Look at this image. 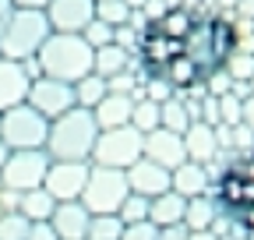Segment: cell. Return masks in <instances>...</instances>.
<instances>
[{"label":"cell","instance_id":"6da1fadb","mask_svg":"<svg viewBox=\"0 0 254 240\" xmlns=\"http://www.w3.org/2000/svg\"><path fill=\"white\" fill-rule=\"evenodd\" d=\"M240 36L237 25L222 14H198L194 28L187 32L177 60L159 74V81H166L173 92H190V88L208 85L219 71H226V60L237 53Z\"/></svg>","mask_w":254,"mask_h":240},{"label":"cell","instance_id":"7a4b0ae2","mask_svg":"<svg viewBox=\"0 0 254 240\" xmlns=\"http://www.w3.org/2000/svg\"><path fill=\"white\" fill-rule=\"evenodd\" d=\"M95 134H99V127H95L92 110L71 106L67 113H60L57 120H50L43 152L50 159H64V163H88Z\"/></svg>","mask_w":254,"mask_h":240},{"label":"cell","instance_id":"3957f363","mask_svg":"<svg viewBox=\"0 0 254 240\" xmlns=\"http://www.w3.org/2000/svg\"><path fill=\"white\" fill-rule=\"evenodd\" d=\"M92 46L81 39V36H67V32H50L46 43L39 46L36 53V67L39 74L46 78H57V81H81L85 74H92Z\"/></svg>","mask_w":254,"mask_h":240},{"label":"cell","instance_id":"277c9868","mask_svg":"<svg viewBox=\"0 0 254 240\" xmlns=\"http://www.w3.org/2000/svg\"><path fill=\"white\" fill-rule=\"evenodd\" d=\"M215 201L237 226L254 233V152L233 159L215 184Z\"/></svg>","mask_w":254,"mask_h":240},{"label":"cell","instance_id":"5b68a950","mask_svg":"<svg viewBox=\"0 0 254 240\" xmlns=\"http://www.w3.org/2000/svg\"><path fill=\"white\" fill-rule=\"evenodd\" d=\"M50 36V21L43 11H25V7H14L11 18L0 25V57L4 60H32L39 53V46L46 43Z\"/></svg>","mask_w":254,"mask_h":240},{"label":"cell","instance_id":"8992f818","mask_svg":"<svg viewBox=\"0 0 254 240\" xmlns=\"http://www.w3.org/2000/svg\"><path fill=\"white\" fill-rule=\"evenodd\" d=\"M46 131H50V120L39 117L28 103H18V106L0 113V141H4L11 152L43 148L46 145Z\"/></svg>","mask_w":254,"mask_h":240},{"label":"cell","instance_id":"52a82bcc","mask_svg":"<svg viewBox=\"0 0 254 240\" xmlns=\"http://www.w3.org/2000/svg\"><path fill=\"white\" fill-rule=\"evenodd\" d=\"M141 141H145V134H138L131 124L99 131V134H95L88 163L92 166H106V170H127L131 163L141 159Z\"/></svg>","mask_w":254,"mask_h":240},{"label":"cell","instance_id":"ba28073f","mask_svg":"<svg viewBox=\"0 0 254 240\" xmlns=\"http://www.w3.org/2000/svg\"><path fill=\"white\" fill-rule=\"evenodd\" d=\"M131 194L127 191V177L124 170H106V166H92L88 180H85V191H81V205L88 208L92 216H117L120 201Z\"/></svg>","mask_w":254,"mask_h":240},{"label":"cell","instance_id":"9c48e42d","mask_svg":"<svg viewBox=\"0 0 254 240\" xmlns=\"http://www.w3.org/2000/svg\"><path fill=\"white\" fill-rule=\"evenodd\" d=\"M50 170V156L43 148H21V152H11L4 170H0V187L11 194H25L43 187V177Z\"/></svg>","mask_w":254,"mask_h":240},{"label":"cell","instance_id":"30bf717a","mask_svg":"<svg viewBox=\"0 0 254 240\" xmlns=\"http://www.w3.org/2000/svg\"><path fill=\"white\" fill-rule=\"evenodd\" d=\"M25 103L36 110L39 117L57 120L60 113H67V110L74 106V85L39 74V78H32V81H28V96H25Z\"/></svg>","mask_w":254,"mask_h":240},{"label":"cell","instance_id":"8fae6325","mask_svg":"<svg viewBox=\"0 0 254 240\" xmlns=\"http://www.w3.org/2000/svg\"><path fill=\"white\" fill-rule=\"evenodd\" d=\"M92 163H64V159H50V170L43 177V191L53 201H78L85 191Z\"/></svg>","mask_w":254,"mask_h":240},{"label":"cell","instance_id":"7c38bea8","mask_svg":"<svg viewBox=\"0 0 254 240\" xmlns=\"http://www.w3.org/2000/svg\"><path fill=\"white\" fill-rule=\"evenodd\" d=\"M43 14L50 21V32L81 36L85 25L95 18V0H50Z\"/></svg>","mask_w":254,"mask_h":240},{"label":"cell","instance_id":"4fadbf2b","mask_svg":"<svg viewBox=\"0 0 254 240\" xmlns=\"http://www.w3.org/2000/svg\"><path fill=\"white\" fill-rule=\"evenodd\" d=\"M141 156L159 163L163 170H177L180 163H187V152H184V134H173L166 127H155L145 134L141 141Z\"/></svg>","mask_w":254,"mask_h":240},{"label":"cell","instance_id":"5bb4252c","mask_svg":"<svg viewBox=\"0 0 254 240\" xmlns=\"http://www.w3.org/2000/svg\"><path fill=\"white\" fill-rule=\"evenodd\" d=\"M124 177H127V191L131 194H141V198H159V194H166L170 191V170H163L159 163H152V159H138V163H131L124 170Z\"/></svg>","mask_w":254,"mask_h":240},{"label":"cell","instance_id":"9a60e30c","mask_svg":"<svg viewBox=\"0 0 254 240\" xmlns=\"http://www.w3.org/2000/svg\"><path fill=\"white\" fill-rule=\"evenodd\" d=\"M57 233V240H85L88 237V223H92V212L81 205V201H57L53 216L46 219Z\"/></svg>","mask_w":254,"mask_h":240},{"label":"cell","instance_id":"2e32d148","mask_svg":"<svg viewBox=\"0 0 254 240\" xmlns=\"http://www.w3.org/2000/svg\"><path fill=\"white\" fill-rule=\"evenodd\" d=\"M28 81H32V74L25 71V64H18V60H0V113L25 103Z\"/></svg>","mask_w":254,"mask_h":240},{"label":"cell","instance_id":"e0dca14e","mask_svg":"<svg viewBox=\"0 0 254 240\" xmlns=\"http://www.w3.org/2000/svg\"><path fill=\"white\" fill-rule=\"evenodd\" d=\"M131 110H134V99L127 96V92H106L99 103L92 106L95 127H99V131H110V127L131 124Z\"/></svg>","mask_w":254,"mask_h":240},{"label":"cell","instance_id":"ac0fdd59","mask_svg":"<svg viewBox=\"0 0 254 240\" xmlns=\"http://www.w3.org/2000/svg\"><path fill=\"white\" fill-rule=\"evenodd\" d=\"M215 148H219V138H215V127L201 124V120H190V127L184 131V152L190 163H208L215 156Z\"/></svg>","mask_w":254,"mask_h":240},{"label":"cell","instance_id":"d6986e66","mask_svg":"<svg viewBox=\"0 0 254 240\" xmlns=\"http://www.w3.org/2000/svg\"><path fill=\"white\" fill-rule=\"evenodd\" d=\"M170 191H177L180 198H198L208 191V173L201 163H180L177 170H170Z\"/></svg>","mask_w":254,"mask_h":240},{"label":"cell","instance_id":"ffe728a7","mask_svg":"<svg viewBox=\"0 0 254 240\" xmlns=\"http://www.w3.org/2000/svg\"><path fill=\"white\" fill-rule=\"evenodd\" d=\"M184 205H187V198H180L177 191L148 198V223L152 226H180L184 223Z\"/></svg>","mask_w":254,"mask_h":240},{"label":"cell","instance_id":"44dd1931","mask_svg":"<svg viewBox=\"0 0 254 240\" xmlns=\"http://www.w3.org/2000/svg\"><path fill=\"white\" fill-rule=\"evenodd\" d=\"M127 57H131V53H127L124 46H117V43L99 46V50L92 53V74H99L103 81L124 74V71H127Z\"/></svg>","mask_w":254,"mask_h":240},{"label":"cell","instance_id":"7402d4cb","mask_svg":"<svg viewBox=\"0 0 254 240\" xmlns=\"http://www.w3.org/2000/svg\"><path fill=\"white\" fill-rule=\"evenodd\" d=\"M53 208H57V201H53V198H50L43 187L18 194V212H21L28 223H46V219L53 216Z\"/></svg>","mask_w":254,"mask_h":240},{"label":"cell","instance_id":"603a6c76","mask_svg":"<svg viewBox=\"0 0 254 240\" xmlns=\"http://www.w3.org/2000/svg\"><path fill=\"white\" fill-rule=\"evenodd\" d=\"M212 223H215V205L205 194L187 198V205H184V226L190 233H201V230H212Z\"/></svg>","mask_w":254,"mask_h":240},{"label":"cell","instance_id":"cb8c5ba5","mask_svg":"<svg viewBox=\"0 0 254 240\" xmlns=\"http://www.w3.org/2000/svg\"><path fill=\"white\" fill-rule=\"evenodd\" d=\"M190 106L184 103V99H177V96H170L163 106H159V127H166V131H173V134H184L187 127H190Z\"/></svg>","mask_w":254,"mask_h":240},{"label":"cell","instance_id":"d4e9b609","mask_svg":"<svg viewBox=\"0 0 254 240\" xmlns=\"http://www.w3.org/2000/svg\"><path fill=\"white\" fill-rule=\"evenodd\" d=\"M134 11L124 4V0H95V21H103L110 28H124V25H131Z\"/></svg>","mask_w":254,"mask_h":240},{"label":"cell","instance_id":"484cf974","mask_svg":"<svg viewBox=\"0 0 254 240\" xmlns=\"http://www.w3.org/2000/svg\"><path fill=\"white\" fill-rule=\"evenodd\" d=\"M106 92H110V88H106V81H103L99 74H85L81 81H74V106L92 110V106L99 103Z\"/></svg>","mask_w":254,"mask_h":240},{"label":"cell","instance_id":"4316f807","mask_svg":"<svg viewBox=\"0 0 254 240\" xmlns=\"http://www.w3.org/2000/svg\"><path fill=\"white\" fill-rule=\"evenodd\" d=\"M131 127L138 134H148L159 127V103L152 99H134V110H131Z\"/></svg>","mask_w":254,"mask_h":240},{"label":"cell","instance_id":"83f0119b","mask_svg":"<svg viewBox=\"0 0 254 240\" xmlns=\"http://www.w3.org/2000/svg\"><path fill=\"white\" fill-rule=\"evenodd\" d=\"M120 233H124L120 216H92L85 240H120Z\"/></svg>","mask_w":254,"mask_h":240},{"label":"cell","instance_id":"f1b7e54d","mask_svg":"<svg viewBox=\"0 0 254 240\" xmlns=\"http://www.w3.org/2000/svg\"><path fill=\"white\" fill-rule=\"evenodd\" d=\"M117 216H120L124 226L148 219V198H141V194H127V198L120 201V208H117Z\"/></svg>","mask_w":254,"mask_h":240},{"label":"cell","instance_id":"f546056e","mask_svg":"<svg viewBox=\"0 0 254 240\" xmlns=\"http://www.w3.org/2000/svg\"><path fill=\"white\" fill-rule=\"evenodd\" d=\"M28 237V219L18 212H0V240H25Z\"/></svg>","mask_w":254,"mask_h":240},{"label":"cell","instance_id":"4dcf8cb0","mask_svg":"<svg viewBox=\"0 0 254 240\" xmlns=\"http://www.w3.org/2000/svg\"><path fill=\"white\" fill-rule=\"evenodd\" d=\"M113 32H117V28H110V25H103V21H88L85 25V32H81V39L92 46V50H99V46H110L113 43Z\"/></svg>","mask_w":254,"mask_h":240},{"label":"cell","instance_id":"1f68e13d","mask_svg":"<svg viewBox=\"0 0 254 240\" xmlns=\"http://www.w3.org/2000/svg\"><path fill=\"white\" fill-rule=\"evenodd\" d=\"M226 71H230V81H251L254 74V57L251 53H233L226 60Z\"/></svg>","mask_w":254,"mask_h":240},{"label":"cell","instance_id":"d6a6232c","mask_svg":"<svg viewBox=\"0 0 254 240\" xmlns=\"http://www.w3.org/2000/svg\"><path fill=\"white\" fill-rule=\"evenodd\" d=\"M120 240H159V226H152L148 219H141V223H131V226H124Z\"/></svg>","mask_w":254,"mask_h":240},{"label":"cell","instance_id":"836d02e7","mask_svg":"<svg viewBox=\"0 0 254 240\" xmlns=\"http://www.w3.org/2000/svg\"><path fill=\"white\" fill-rule=\"evenodd\" d=\"M170 96H173V88H170L166 81H159V78H152V81H148V96H145V99H152V103L163 106Z\"/></svg>","mask_w":254,"mask_h":240},{"label":"cell","instance_id":"e575fe53","mask_svg":"<svg viewBox=\"0 0 254 240\" xmlns=\"http://www.w3.org/2000/svg\"><path fill=\"white\" fill-rule=\"evenodd\" d=\"M25 240H57V233H53L50 223H28V237Z\"/></svg>","mask_w":254,"mask_h":240},{"label":"cell","instance_id":"d590c367","mask_svg":"<svg viewBox=\"0 0 254 240\" xmlns=\"http://www.w3.org/2000/svg\"><path fill=\"white\" fill-rule=\"evenodd\" d=\"M240 124L254 131V92L244 96V103H240Z\"/></svg>","mask_w":254,"mask_h":240},{"label":"cell","instance_id":"8d00e7d4","mask_svg":"<svg viewBox=\"0 0 254 240\" xmlns=\"http://www.w3.org/2000/svg\"><path fill=\"white\" fill-rule=\"evenodd\" d=\"M190 230L180 223V226H159V240H184Z\"/></svg>","mask_w":254,"mask_h":240},{"label":"cell","instance_id":"74e56055","mask_svg":"<svg viewBox=\"0 0 254 240\" xmlns=\"http://www.w3.org/2000/svg\"><path fill=\"white\" fill-rule=\"evenodd\" d=\"M14 7H25V11H46L50 0H11Z\"/></svg>","mask_w":254,"mask_h":240},{"label":"cell","instance_id":"f35d334b","mask_svg":"<svg viewBox=\"0 0 254 240\" xmlns=\"http://www.w3.org/2000/svg\"><path fill=\"white\" fill-rule=\"evenodd\" d=\"M233 7H237V11H240L244 18H251V21H254V0H237Z\"/></svg>","mask_w":254,"mask_h":240},{"label":"cell","instance_id":"ab89813d","mask_svg":"<svg viewBox=\"0 0 254 240\" xmlns=\"http://www.w3.org/2000/svg\"><path fill=\"white\" fill-rule=\"evenodd\" d=\"M11 11H14V4H11V0H0V25H4V21L11 18Z\"/></svg>","mask_w":254,"mask_h":240},{"label":"cell","instance_id":"60d3db41","mask_svg":"<svg viewBox=\"0 0 254 240\" xmlns=\"http://www.w3.org/2000/svg\"><path fill=\"white\" fill-rule=\"evenodd\" d=\"M184 240H219V237H215L212 230H201V233H187Z\"/></svg>","mask_w":254,"mask_h":240},{"label":"cell","instance_id":"b9f144b4","mask_svg":"<svg viewBox=\"0 0 254 240\" xmlns=\"http://www.w3.org/2000/svg\"><path fill=\"white\" fill-rule=\"evenodd\" d=\"M7 156H11V148H7L4 141H0V170H4V163H7Z\"/></svg>","mask_w":254,"mask_h":240},{"label":"cell","instance_id":"7bdbcfd3","mask_svg":"<svg viewBox=\"0 0 254 240\" xmlns=\"http://www.w3.org/2000/svg\"><path fill=\"white\" fill-rule=\"evenodd\" d=\"M247 88H251V92H254V74H251V81H247Z\"/></svg>","mask_w":254,"mask_h":240},{"label":"cell","instance_id":"ee69618b","mask_svg":"<svg viewBox=\"0 0 254 240\" xmlns=\"http://www.w3.org/2000/svg\"><path fill=\"white\" fill-rule=\"evenodd\" d=\"M222 4H237V0H222Z\"/></svg>","mask_w":254,"mask_h":240},{"label":"cell","instance_id":"f6af8a7d","mask_svg":"<svg viewBox=\"0 0 254 240\" xmlns=\"http://www.w3.org/2000/svg\"><path fill=\"white\" fill-rule=\"evenodd\" d=\"M0 60H4V57H0Z\"/></svg>","mask_w":254,"mask_h":240}]
</instances>
